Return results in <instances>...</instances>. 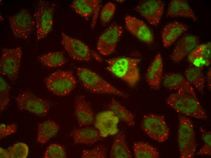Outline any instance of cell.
I'll list each match as a JSON object with an SVG mask.
<instances>
[{
	"mask_svg": "<svg viewBox=\"0 0 211 158\" xmlns=\"http://www.w3.org/2000/svg\"><path fill=\"white\" fill-rule=\"evenodd\" d=\"M139 59L126 57H119L106 60L107 69L112 74L134 87L140 78L138 64Z\"/></svg>",
	"mask_w": 211,
	"mask_h": 158,
	"instance_id": "cell-1",
	"label": "cell"
},
{
	"mask_svg": "<svg viewBox=\"0 0 211 158\" xmlns=\"http://www.w3.org/2000/svg\"><path fill=\"white\" fill-rule=\"evenodd\" d=\"M166 103L177 112L185 116L205 120L208 118L197 97L185 92L177 91L166 99Z\"/></svg>",
	"mask_w": 211,
	"mask_h": 158,
	"instance_id": "cell-2",
	"label": "cell"
},
{
	"mask_svg": "<svg viewBox=\"0 0 211 158\" xmlns=\"http://www.w3.org/2000/svg\"><path fill=\"white\" fill-rule=\"evenodd\" d=\"M77 74L82 86L92 93L114 95L125 98L129 96L127 94L116 88L89 69L78 68L77 69Z\"/></svg>",
	"mask_w": 211,
	"mask_h": 158,
	"instance_id": "cell-3",
	"label": "cell"
},
{
	"mask_svg": "<svg viewBox=\"0 0 211 158\" xmlns=\"http://www.w3.org/2000/svg\"><path fill=\"white\" fill-rule=\"evenodd\" d=\"M177 135L179 158H193L196 145L193 125L190 119L181 115L179 117Z\"/></svg>",
	"mask_w": 211,
	"mask_h": 158,
	"instance_id": "cell-4",
	"label": "cell"
},
{
	"mask_svg": "<svg viewBox=\"0 0 211 158\" xmlns=\"http://www.w3.org/2000/svg\"><path fill=\"white\" fill-rule=\"evenodd\" d=\"M47 88L54 94L65 96L75 88L77 82L73 72L58 70L45 78Z\"/></svg>",
	"mask_w": 211,
	"mask_h": 158,
	"instance_id": "cell-5",
	"label": "cell"
},
{
	"mask_svg": "<svg viewBox=\"0 0 211 158\" xmlns=\"http://www.w3.org/2000/svg\"><path fill=\"white\" fill-rule=\"evenodd\" d=\"M141 127L150 138L158 142H165L169 139V129L162 115L155 114L144 115Z\"/></svg>",
	"mask_w": 211,
	"mask_h": 158,
	"instance_id": "cell-6",
	"label": "cell"
},
{
	"mask_svg": "<svg viewBox=\"0 0 211 158\" xmlns=\"http://www.w3.org/2000/svg\"><path fill=\"white\" fill-rule=\"evenodd\" d=\"M0 60V74L6 77L12 83L18 77L22 57L20 47L1 49Z\"/></svg>",
	"mask_w": 211,
	"mask_h": 158,
	"instance_id": "cell-7",
	"label": "cell"
},
{
	"mask_svg": "<svg viewBox=\"0 0 211 158\" xmlns=\"http://www.w3.org/2000/svg\"><path fill=\"white\" fill-rule=\"evenodd\" d=\"M53 14V8L45 2L42 0L38 2L34 14L37 41L46 37L51 31Z\"/></svg>",
	"mask_w": 211,
	"mask_h": 158,
	"instance_id": "cell-8",
	"label": "cell"
},
{
	"mask_svg": "<svg viewBox=\"0 0 211 158\" xmlns=\"http://www.w3.org/2000/svg\"><path fill=\"white\" fill-rule=\"evenodd\" d=\"M12 33L16 38L26 40L34 29L35 21L30 13L25 9L21 10L8 17Z\"/></svg>",
	"mask_w": 211,
	"mask_h": 158,
	"instance_id": "cell-9",
	"label": "cell"
},
{
	"mask_svg": "<svg viewBox=\"0 0 211 158\" xmlns=\"http://www.w3.org/2000/svg\"><path fill=\"white\" fill-rule=\"evenodd\" d=\"M15 100L20 109L40 117L46 116L51 106V103L49 101L39 98L28 91L19 94Z\"/></svg>",
	"mask_w": 211,
	"mask_h": 158,
	"instance_id": "cell-10",
	"label": "cell"
},
{
	"mask_svg": "<svg viewBox=\"0 0 211 158\" xmlns=\"http://www.w3.org/2000/svg\"><path fill=\"white\" fill-rule=\"evenodd\" d=\"M123 32L120 25L113 23L100 35L97 44V49L103 56L112 54L115 51L117 44Z\"/></svg>",
	"mask_w": 211,
	"mask_h": 158,
	"instance_id": "cell-11",
	"label": "cell"
},
{
	"mask_svg": "<svg viewBox=\"0 0 211 158\" xmlns=\"http://www.w3.org/2000/svg\"><path fill=\"white\" fill-rule=\"evenodd\" d=\"M61 43L69 56L73 59L80 61H88L92 57V50L81 40L61 33Z\"/></svg>",
	"mask_w": 211,
	"mask_h": 158,
	"instance_id": "cell-12",
	"label": "cell"
},
{
	"mask_svg": "<svg viewBox=\"0 0 211 158\" xmlns=\"http://www.w3.org/2000/svg\"><path fill=\"white\" fill-rule=\"evenodd\" d=\"M164 2L159 0L143 1L136 6V11L151 25L156 26L163 14Z\"/></svg>",
	"mask_w": 211,
	"mask_h": 158,
	"instance_id": "cell-13",
	"label": "cell"
},
{
	"mask_svg": "<svg viewBox=\"0 0 211 158\" xmlns=\"http://www.w3.org/2000/svg\"><path fill=\"white\" fill-rule=\"evenodd\" d=\"M119 121L112 111L107 110L98 113L94 122L95 128L103 138L115 135L119 132L118 125Z\"/></svg>",
	"mask_w": 211,
	"mask_h": 158,
	"instance_id": "cell-14",
	"label": "cell"
},
{
	"mask_svg": "<svg viewBox=\"0 0 211 158\" xmlns=\"http://www.w3.org/2000/svg\"><path fill=\"white\" fill-rule=\"evenodd\" d=\"M101 2L99 0H75L73 1L70 7L78 14L88 20L93 15L91 26L94 28L100 10Z\"/></svg>",
	"mask_w": 211,
	"mask_h": 158,
	"instance_id": "cell-15",
	"label": "cell"
},
{
	"mask_svg": "<svg viewBox=\"0 0 211 158\" xmlns=\"http://www.w3.org/2000/svg\"><path fill=\"white\" fill-rule=\"evenodd\" d=\"M125 21L126 28L134 36L146 43L150 44L153 42L152 32L144 22L130 15L125 16Z\"/></svg>",
	"mask_w": 211,
	"mask_h": 158,
	"instance_id": "cell-16",
	"label": "cell"
},
{
	"mask_svg": "<svg viewBox=\"0 0 211 158\" xmlns=\"http://www.w3.org/2000/svg\"><path fill=\"white\" fill-rule=\"evenodd\" d=\"M199 40L197 36L190 34H184L176 43L171 56L175 63L181 61L198 45Z\"/></svg>",
	"mask_w": 211,
	"mask_h": 158,
	"instance_id": "cell-17",
	"label": "cell"
},
{
	"mask_svg": "<svg viewBox=\"0 0 211 158\" xmlns=\"http://www.w3.org/2000/svg\"><path fill=\"white\" fill-rule=\"evenodd\" d=\"M74 115L79 127L90 125L94 121L95 115L89 103L82 95L75 100Z\"/></svg>",
	"mask_w": 211,
	"mask_h": 158,
	"instance_id": "cell-18",
	"label": "cell"
},
{
	"mask_svg": "<svg viewBox=\"0 0 211 158\" xmlns=\"http://www.w3.org/2000/svg\"><path fill=\"white\" fill-rule=\"evenodd\" d=\"M163 84L165 88L169 90L184 92L197 97L192 86L187 81L185 77L180 74H167L163 78Z\"/></svg>",
	"mask_w": 211,
	"mask_h": 158,
	"instance_id": "cell-19",
	"label": "cell"
},
{
	"mask_svg": "<svg viewBox=\"0 0 211 158\" xmlns=\"http://www.w3.org/2000/svg\"><path fill=\"white\" fill-rule=\"evenodd\" d=\"M163 67L161 54L158 53L149 67L145 75L146 81L152 89L157 90L160 88Z\"/></svg>",
	"mask_w": 211,
	"mask_h": 158,
	"instance_id": "cell-20",
	"label": "cell"
},
{
	"mask_svg": "<svg viewBox=\"0 0 211 158\" xmlns=\"http://www.w3.org/2000/svg\"><path fill=\"white\" fill-rule=\"evenodd\" d=\"M70 135L75 144L91 145L103 138L97 129L91 127L74 128L71 131Z\"/></svg>",
	"mask_w": 211,
	"mask_h": 158,
	"instance_id": "cell-21",
	"label": "cell"
},
{
	"mask_svg": "<svg viewBox=\"0 0 211 158\" xmlns=\"http://www.w3.org/2000/svg\"><path fill=\"white\" fill-rule=\"evenodd\" d=\"M210 42L199 45L189 55L188 60L194 67L201 68L211 63Z\"/></svg>",
	"mask_w": 211,
	"mask_h": 158,
	"instance_id": "cell-22",
	"label": "cell"
},
{
	"mask_svg": "<svg viewBox=\"0 0 211 158\" xmlns=\"http://www.w3.org/2000/svg\"><path fill=\"white\" fill-rule=\"evenodd\" d=\"M188 29L186 25L177 21L166 25L163 27L161 34L163 46L166 47L170 46Z\"/></svg>",
	"mask_w": 211,
	"mask_h": 158,
	"instance_id": "cell-23",
	"label": "cell"
},
{
	"mask_svg": "<svg viewBox=\"0 0 211 158\" xmlns=\"http://www.w3.org/2000/svg\"><path fill=\"white\" fill-rule=\"evenodd\" d=\"M166 15L170 17H180L189 18L194 21L198 20L187 0L171 1L169 5Z\"/></svg>",
	"mask_w": 211,
	"mask_h": 158,
	"instance_id": "cell-24",
	"label": "cell"
},
{
	"mask_svg": "<svg viewBox=\"0 0 211 158\" xmlns=\"http://www.w3.org/2000/svg\"><path fill=\"white\" fill-rule=\"evenodd\" d=\"M116 135L110 150V158H132V154L126 142L125 135L122 132H119Z\"/></svg>",
	"mask_w": 211,
	"mask_h": 158,
	"instance_id": "cell-25",
	"label": "cell"
},
{
	"mask_svg": "<svg viewBox=\"0 0 211 158\" xmlns=\"http://www.w3.org/2000/svg\"><path fill=\"white\" fill-rule=\"evenodd\" d=\"M106 108L107 110L112 111L119 121L125 122L129 127L135 125L134 115L116 100L112 99Z\"/></svg>",
	"mask_w": 211,
	"mask_h": 158,
	"instance_id": "cell-26",
	"label": "cell"
},
{
	"mask_svg": "<svg viewBox=\"0 0 211 158\" xmlns=\"http://www.w3.org/2000/svg\"><path fill=\"white\" fill-rule=\"evenodd\" d=\"M59 129L58 124L55 122L48 120L38 125L37 141L41 144L46 143L55 136Z\"/></svg>",
	"mask_w": 211,
	"mask_h": 158,
	"instance_id": "cell-27",
	"label": "cell"
},
{
	"mask_svg": "<svg viewBox=\"0 0 211 158\" xmlns=\"http://www.w3.org/2000/svg\"><path fill=\"white\" fill-rule=\"evenodd\" d=\"M185 77L192 86L199 91H203L206 78L201 68L192 66L188 67L184 72Z\"/></svg>",
	"mask_w": 211,
	"mask_h": 158,
	"instance_id": "cell-28",
	"label": "cell"
},
{
	"mask_svg": "<svg viewBox=\"0 0 211 158\" xmlns=\"http://www.w3.org/2000/svg\"><path fill=\"white\" fill-rule=\"evenodd\" d=\"M133 152L136 158H159L160 154L154 146L144 142H138L133 144Z\"/></svg>",
	"mask_w": 211,
	"mask_h": 158,
	"instance_id": "cell-29",
	"label": "cell"
},
{
	"mask_svg": "<svg viewBox=\"0 0 211 158\" xmlns=\"http://www.w3.org/2000/svg\"><path fill=\"white\" fill-rule=\"evenodd\" d=\"M39 60L43 65L50 68L59 67L64 65L66 62L65 57L59 51L50 52L39 57Z\"/></svg>",
	"mask_w": 211,
	"mask_h": 158,
	"instance_id": "cell-30",
	"label": "cell"
},
{
	"mask_svg": "<svg viewBox=\"0 0 211 158\" xmlns=\"http://www.w3.org/2000/svg\"><path fill=\"white\" fill-rule=\"evenodd\" d=\"M10 87L1 76L0 77V111L4 110L10 101L9 91Z\"/></svg>",
	"mask_w": 211,
	"mask_h": 158,
	"instance_id": "cell-31",
	"label": "cell"
},
{
	"mask_svg": "<svg viewBox=\"0 0 211 158\" xmlns=\"http://www.w3.org/2000/svg\"><path fill=\"white\" fill-rule=\"evenodd\" d=\"M10 158H26L28 154V147L25 144L18 143L8 149Z\"/></svg>",
	"mask_w": 211,
	"mask_h": 158,
	"instance_id": "cell-32",
	"label": "cell"
},
{
	"mask_svg": "<svg viewBox=\"0 0 211 158\" xmlns=\"http://www.w3.org/2000/svg\"><path fill=\"white\" fill-rule=\"evenodd\" d=\"M201 133V138L203 141V145L197 153V155H211V132L207 131L202 127L199 128Z\"/></svg>",
	"mask_w": 211,
	"mask_h": 158,
	"instance_id": "cell-33",
	"label": "cell"
},
{
	"mask_svg": "<svg viewBox=\"0 0 211 158\" xmlns=\"http://www.w3.org/2000/svg\"><path fill=\"white\" fill-rule=\"evenodd\" d=\"M116 10V5L111 2L106 4L102 7L100 15V19L102 25L106 26L111 20Z\"/></svg>",
	"mask_w": 211,
	"mask_h": 158,
	"instance_id": "cell-34",
	"label": "cell"
},
{
	"mask_svg": "<svg viewBox=\"0 0 211 158\" xmlns=\"http://www.w3.org/2000/svg\"><path fill=\"white\" fill-rule=\"evenodd\" d=\"M45 158H65L66 153L64 148L56 144L49 145L46 149L44 156Z\"/></svg>",
	"mask_w": 211,
	"mask_h": 158,
	"instance_id": "cell-35",
	"label": "cell"
},
{
	"mask_svg": "<svg viewBox=\"0 0 211 158\" xmlns=\"http://www.w3.org/2000/svg\"><path fill=\"white\" fill-rule=\"evenodd\" d=\"M106 148L103 145H98L92 150H83L81 157L82 158H107Z\"/></svg>",
	"mask_w": 211,
	"mask_h": 158,
	"instance_id": "cell-36",
	"label": "cell"
},
{
	"mask_svg": "<svg viewBox=\"0 0 211 158\" xmlns=\"http://www.w3.org/2000/svg\"><path fill=\"white\" fill-rule=\"evenodd\" d=\"M17 129L16 124L13 123L5 125L2 124L0 125V139L3 138L15 133Z\"/></svg>",
	"mask_w": 211,
	"mask_h": 158,
	"instance_id": "cell-37",
	"label": "cell"
},
{
	"mask_svg": "<svg viewBox=\"0 0 211 158\" xmlns=\"http://www.w3.org/2000/svg\"><path fill=\"white\" fill-rule=\"evenodd\" d=\"M0 158H10L8 150L0 147Z\"/></svg>",
	"mask_w": 211,
	"mask_h": 158,
	"instance_id": "cell-38",
	"label": "cell"
},
{
	"mask_svg": "<svg viewBox=\"0 0 211 158\" xmlns=\"http://www.w3.org/2000/svg\"><path fill=\"white\" fill-rule=\"evenodd\" d=\"M206 77L208 87L209 91H210L211 88V70L210 67L209 68L207 71Z\"/></svg>",
	"mask_w": 211,
	"mask_h": 158,
	"instance_id": "cell-39",
	"label": "cell"
},
{
	"mask_svg": "<svg viewBox=\"0 0 211 158\" xmlns=\"http://www.w3.org/2000/svg\"><path fill=\"white\" fill-rule=\"evenodd\" d=\"M116 2H120V3H122V2H123L124 1V0H116Z\"/></svg>",
	"mask_w": 211,
	"mask_h": 158,
	"instance_id": "cell-40",
	"label": "cell"
}]
</instances>
